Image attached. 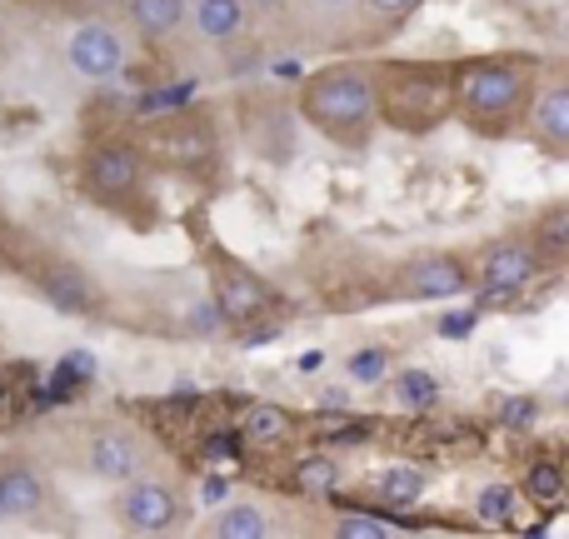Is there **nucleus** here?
<instances>
[{
  "label": "nucleus",
  "mask_w": 569,
  "mask_h": 539,
  "mask_svg": "<svg viewBox=\"0 0 569 539\" xmlns=\"http://www.w3.org/2000/svg\"><path fill=\"white\" fill-rule=\"evenodd\" d=\"M535 86L540 66L530 56H485L450 76V110L480 136H510L520 130Z\"/></svg>",
  "instance_id": "f257e3e1"
},
{
  "label": "nucleus",
  "mask_w": 569,
  "mask_h": 539,
  "mask_svg": "<svg viewBox=\"0 0 569 539\" xmlns=\"http://www.w3.org/2000/svg\"><path fill=\"white\" fill-rule=\"evenodd\" d=\"M300 116L310 120L320 136L360 150L365 140L375 136V120H380V106H375V76L365 66L320 70V76H310L305 90H300Z\"/></svg>",
  "instance_id": "f03ea898"
},
{
  "label": "nucleus",
  "mask_w": 569,
  "mask_h": 539,
  "mask_svg": "<svg viewBox=\"0 0 569 539\" xmlns=\"http://www.w3.org/2000/svg\"><path fill=\"white\" fill-rule=\"evenodd\" d=\"M395 76L375 80V106L390 126L400 130H430L450 116V80L430 76V70H410V66H390Z\"/></svg>",
  "instance_id": "7ed1b4c3"
},
{
  "label": "nucleus",
  "mask_w": 569,
  "mask_h": 539,
  "mask_svg": "<svg viewBox=\"0 0 569 539\" xmlns=\"http://www.w3.org/2000/svg\"><path fill=\"white\" fill-rule=\"evenodd\" d=\"M120 525L126 530H136V535H170V530H180L186 525V515H190V505H186V495L176 490V485H166V480H126V495H120Z\"/></svg>",
  "instance_id": "20e7f679"
},
{
  "label": "nucleus",
  "mask_w": 569,
  "mask_h": 539,
  "mask_svg": "<svg viewBox=\"0 0 569 539\" xmlns=\"http://www.w3.org/2000/svg\"><path fill=\"white\" fill-rule=\"evenodd\" d=\"M520 126H525V136L540 150H550L555 160L569 156V80H565V70H540V86H535Z\"/></svg>",
  "instance_id": "39448f33"
},
{
  "label": "nucleus",
  "mask_w": 569,
  "mask_h": 539,
  "mask_svg": "<svg viewBox=\"0 0 569 539\" xmlns=\"http://www.w3.org/2000/svg\"><path fill=\"white\" fill-rule=\"evenodd\" d=\"M540 270H545V256H540V246H535L530 236H505L480 256L475 280H480V290L490 295V300H505V295L525 290Z\"/></svg>",
  "instance_id": "423d86ee"
},
{
  "label": "nucleus",
  "mask_w": 569,
  "mask_h": 539,
  "mask_svg": "<svg viewBox=\"0 0 569 539\" xmlns=\"http://www.w3.org/2000/svg\"><path fill=\"white\" fill-rule=\"evenodd\" d=\"M395 290L410 295V300H455V295H470L475 290V270H470V260H465V256L430 250V256L405 260Z\"/></svg>",
  "instance_id": "0eeeda50"
},
{
  "label": "nucleus",
  "mask_w": 569,
  "mask_h": 539,
  "mask_svg": "<svg viewBox=\"0 0 569 539\" xmlns=\"http://www.w3.org/2000/svg\"><path fill=\"white\" fill-rule=\"evenodd\" d=\"M66 60L80 80H110L126 66V40H120L106 20H80L66 40Z\"/></svg>",
  "instance_id": "6e6552de"
},
{
  "label": "nucleus",
  "mask_w": 569,
  "mask_h": 539,
  "mask_svg": "<svg viewBox=\"0 0 569 539\" xmlns=\"http://www.w3.org/2000/svg\"><path fill=\"white\" fill-rule=\"evenodd\" d=\"M140 180H146V150L130 146V140H110L86 160V186L106 200L140 190Z\"/></svg>",
  "instance_id": "1a4fd4ad"
},
{
  "label": "nucleus",
  "mask_w": 569,
  "mask_h": 539,
  "mask_svg": "<svg viewBox=\"0 0 569 539\" xmlns=\"http://www.w3.org/2000/svg\"><path fill=\"white\" fill-rule=\"evenodd\" d=\"M216 305L230 325H250L270 310V285L260 275H250L236 260H220L216 266Z\"/></svg>",
  "instance_id": "9d476101"
},
{
  "label": "nucleus",
  "mask_w": 569,
  "mask_h": 539,
  "mask_svg": "<svg viewBox=\"0 0 569 539\" xmlns=\"http://www.w3.org/2000/svg\"><path fill=\"white\" fill-rule=\"evenodd\" d=\"M86 465L96 480H110V485H126L146 470V445H140L136 430H100L86 450Z\"/></svg>",
  "instance_id": "9b49d317"
},
{
  "label": "nucleus",
  "mask_w": 569,
  "mask_h": 539,
  "mask_svg": "<svg viewBox=\"0 0 569 539\" xmlns=\"http://www.w3.org/2000/svg\"><path fill=\"white\" fill-rule=\"evenodd\" d=\"M0 505L10 520H36L46 510V480L30 465H0Z\"/></svg>",
  "instance_id": "f8f14e48"
},
{
  "label": "nucleus",
  "mask_w": 569,
  "mask_h": 539,
  "mask_svg": "<svg viewBox=\"0 0 569 539\" xmlns=\"http://www.w3.org/2000/svg\"><path fill=\"white\" fill-rule=\"evenodd\" d=\"M186 20H196V36L200 40L226 46V40L246 36V0H196Z\"/></svg>",
  "instance_id": "ddd939ff"
},
{
  "label": "nucleus",
  "mask_w": 569,
  "mask_h": 539,
  "mask_svg": "<svg viewBox=\"0 0 569 539\" xmlns=\"http://www.w3.org/2000/svg\"><path fill=\"white\" fill-rule=\"evenodd\" d=\"M156 150L166 160H176V166H200V160L216 150V130L200 126V120H180V126H170L166 136L156 140Z\"/></svg>",
  "instance_id": "4468645a"
},
{
  "label": "nucleus",
  "mask_w": 569,
  "mask_h": 539,
  "mask_svg": "<svg viewBox=\"0 0 569 539\" xmlns=\"http://www.w3.org/2000/svg\"><path fill=\"white\" fill-rule=\"evenodd\" d=\"M126 10H130V20H136V30L146 40H170L190 16L186 0H126Z\"/></svg>",
  "instance_id": "2eb2a0df"
},
{
  "label": "nucleus",
  "mask_w": 569,
  "mask_h": 539,
  "mask_svg": "<svg viewBox=\"0 0 569 539\" xmlns=\"http://www.w3.org/2000/svg\"><path fill=\"white\" fill-rule=\"evenodd\" d=\"M210 535H220V539H266L270 520H266V510H260L256 500H236V505H226V510L210 520Z\"/></svg>",
  "instance_id": "dca6fc26"
},
{
  "label": "nucleus",
  "mask_w": 569,
  "mask_h": 539,
  "mask_svg": "<svg viewBox=\"0 0 569 539\" xmlns=\"http://www.w3.org/2000/svg\"><path fill=\"white\" fill-rule=\"evenodd\" d=\"M530 240L540 246L545 260H565L569 256V206H565V200H560V206H550L540 220H535Z\"/></svg>",
  "instance_id": "f3484780"
},
{
  "label": "nucleus",
  "mask_w": 569,
  "mask_h": 539,
  "mask_svg": "<svg viewBox=\"0 0 569 539\" xmlns=\"http://www.w3.org/2000/svg\"><path fill=\"white\" fill-rule=\"evenodd\" d=\"M246 440L250 445H276L290 435V410H280V405H250V415H246Z\"/></svg>",
  "instance_id": "a211bd4d"
},
{
  "label": "nucleus",
  "mask_w": 569,
  "mask_h": 539,
  "mask_svg": "<svg viewBox=\"0 0 569 539\" xmlns=\"http://www.w3.org/2000/svg\"><path fill=\"white\" fill-rule=\"evenodd\" d=\"M380 495L390 505H415L425 495V470H415V465H385L380 470Z\"/></svg>",
  "instance_id": "6ab92c4d"
},
{
  "label": "nucleus",
  "mask_w": 569,
  "mask_h": 539,
  "mask_svg": "<svg viewBox=\"0 0 569 539\" xmlns=\"http://www.w3.org/2000/svg\"><path fill=\"white\" fill-rule=\"evenodd\" d=\"M395 400H400L405 410H430V405L440 400V380L425 370H405V375H395Z\"/></svg>",
  "instance_id": "aec40b11"
},
{
  "label": "nucleus",
  "mask_w": 569,
  "mask_h": 539,
  "mask_svg": "<svg viewBox=\"0 0 569 539\" xmlns=\"http://www.w3.org/2000/svg\"><path fill=\"white\" fill-rule=\"evenodd\" d=\"M525 495H530V500H540V505H555V500H565V470L560 465H530V470H525Z\"/></svg>",
  "instance_id": "412c9836"
},
{
  "label": "nucleus",
  "mask_w": 569,
  "mask_h": 539,
  "mask_svg": "<svg viewBox=\"0 0 569 539\" xmlns=\"http://www.w3.org/2000/svg\"><path fill=\"white\" fill-rule=\"evenodd\" d=\"M335 535L340 539H385V535H395V525L375 520V515H340V520H335Z\"/></svg>",
  "instance_id": "4be33fe9"
},
{
  "label": "nucleus",
  "mask_w": 569,
  "mask_h": 539,
  "mask_svg": "<svg viewBox=\"0 0 569 539\" xmlns=\"http://www.w3.org/2000/svg\"><path fill=\"white\" fill-rule=\"evenodd\" d=\"M475 515H480L485 525H505V520H510V490H505V485H490V490H480V500H475Z\"/></svg>",
  "instance_id": "5701e85b"
},
{
  "label": "nucleus",
  "mask_w": 569,
  "mask_h": 539,
  "mask_svg": "<svg viewBox=\"0 0 569 539\" xmlns=\"http://www.w3.org/2000/svg\"><path fill=\"white\" fill-rule=\"evenodd\" d=\"M190 330H196V335H226L230 320L220 315L216 300H206V305H196V310H190Z\"/></svg>",
  "instance_id": "b1692460"
},
{
  "label": "nucleus",
  "mask_w": 569,
  "mask_h": 539,
  "mask_svg": "<svg viewBox=\"0 0 569 539\" xmlns=\"http://www.w3.org/2000/svg\"><path fill=\"white\" fill-rule=\"evenodd\" d=\"M46 290L56 295V300L66 305L70 315H80V310H86V290H80V285H76V275H56V280H46Z\"/></svg>",
  "instance_id": "393cba45"
},
{
  "label": "nucleus",
  "mask_w": 569,
  "mask_h": 539,
  "mask_svg": "<svg viewBox=\"0 0 569 539\" xmlns=\"http://www.w3.org/2000/svg\"><path fill=\"white\" fill-rule=\"evenodd\" d=\"M355 6L375 20H405L410 10H420V0H355Z\"/></svg>",
  "instance_id": "a878e982"
},
{
  "label": "nucleus",
  "mask_w": 569,
  "mask_h": 539,
  "mask_svg": "<svg viewBox=\"0 0 569 539\" xmlns=\"http://www.w3.org/2000/svg\"><path fill=\"white\" fill-rule=\"evenodd\" d=\"M335 480H340V475H335V460H305L300 465V485H305V490H330Z\"/></svg>",
  "instance_id": "bb28decb"
},
{
  "label": "nucleus",
  "mask_w": 569,
  "mask_h": 539,
  "mask_svg": "<svg viewBox=\"0 0 569 539\" xmlns=\"http://www.w3.org/2000/svg\"><path fill=\"white\" fill-rule=\"evenodd\" d=\"M360 380H380L385 375V350H370V355H355V365H350Z\"/></svg>",
  "instance_id": "cd10ccee"
},
{
  "label": "nucleus",
  "mask_w": 569,
  "mask_h": 539,
  "mask_svg": "<svg viewBox=\"0 0 569 539\" xmlns=\"http://www.w3.org/2000/svg\"><path fill=\"white\" fill-rule=\"evenodd\" d=\"M535 420V400H510L505 405V425L510 430H520V425H530Z\"/></svg>",
  "instance_id": "c85d7f7f"
},
{
  "label": "nucleus",
  "mask_w": 569,
  "mask_h": 539,
  "mask_svg": "<svg viewBox=\"0 0 569 539\" xmlns=\"http://www.w3.org/2000/svg\"><path fill=\"white\" fill-rule=\"evenodd\" d=\"M310 10H315V16L340 20V16H350V10H360V6H355V0H310Z\"/></svg>",
  "instance_id": "c756f323"
},
{
  "label": "nucleus",
  "mask_w": 569,
  "mask_h": 539,
  "mask_svg": "<svg viewBox=\"0 0 569 539\" xmlns=\"http://www.w3.org/2000/svg\"><path fill=\"white\" fill-rule=\"evenodd\" d=\"M0 525H10V515H6V505H0Z\"/></svg>",
  "instance_id": "7c9ffc66"
}]
</instances>
